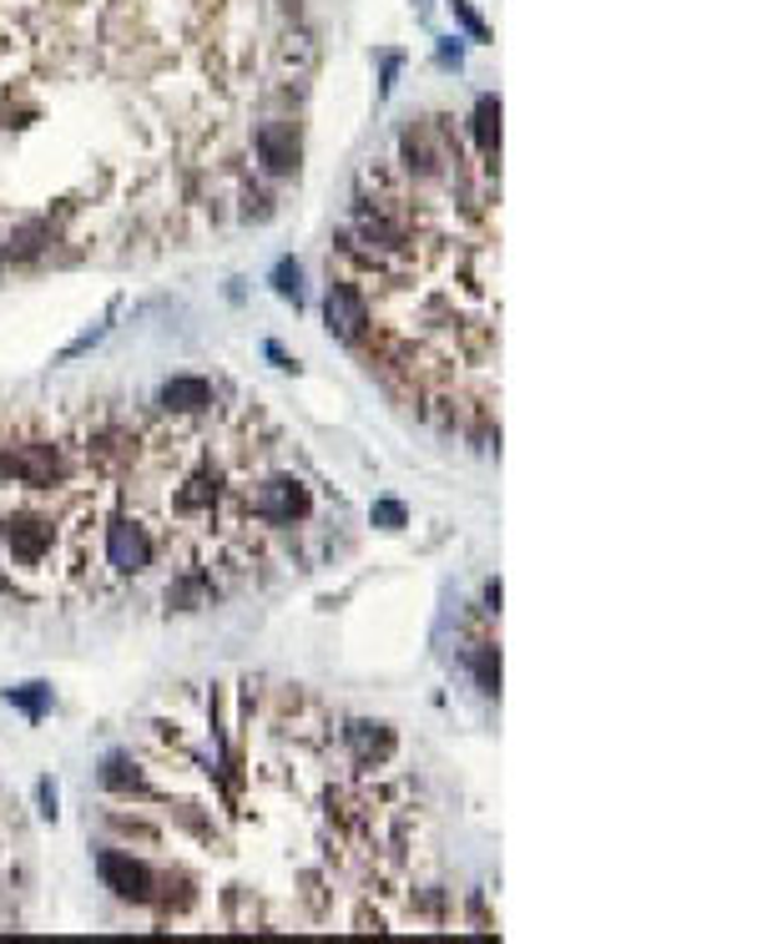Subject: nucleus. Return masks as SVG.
Here are the masks:
<instances>
[{"instance_id":"obj_1","label":"nucleus","mask_w":757,"mask_h":944,"mask_svg":"<svg viewBox=\"0 0 757 944\" xmlns=\"http://www.w3.org/2000/svg\"><path fill=\"white\" fill-rule=\"evenodd\" d=\"M96 874H102V884L117 894V899H131V905H147L152 889H158L152 869L137 864L131 853H102V859H96Z\"/></svg>"},{"instance_id":"obj_2","label":"nucleus","mask_w":757,"mask_h":944,"mask_svg":"<svg viewBox=\"0 0 757 944\" xmlns=\"http://www.w3.org/2000/svg\"><path fill=\"white\" fill-rule=\"evenodd\" d=\"M324 324H328V334H334V339H343V343L359 339V334H364V324H369V303L359 299V289H349V283H328V293H324Z\"/></svg>"},{"instance_id":"obj_3","label":"nucleus","mask_w":757,"mask_h":944,"mask_svg":"<svg viewBox=\"0 0 757 944\" xmlns=\"http://www.w3.org/2000/svg\"><path fill=\"white\" fill-rule=\"evenodd\" d=\"M106 561L117 566V571H127V576L147 571V566H152V540H147L142 525L137 521H112V531H106Z\"/></svg>"},{"instance_id":"obj_4","label":"nucleus","mask_w":757,"mask_h":944,"mask_svg":"<svg viewBox=\"0 0 757 944\" xmlns=\"http://www.w3.org/2000/svg\"><path fill=\"white\" fill-rule=\"evenodd\" d=\"M253 505H258L263 521L288 525V521H303L314 500H308V490H303L299 480H268V486L258 490V500H253Z\"/></svg>"},{"instance_id":"obj_5","label":"nucleus","mask_w":757,"mask_h":944,"mask_svg":"<svg viewBox=\"0 0 757 944\" xmlns=\"http://www.w3.org/2000/svg\"><path fill=\"white\" fill-rule=\"evenodd\" d=\"M258 158L268 172H293L299 167V131L288 127V121H263L258 127Z\"/></svg>"},{"instance_id":"obj_6","label":"nucleus","mask_w":757,"mask_h":944,"mask_svg":"<svg viewBox=\"0 0 757 944\" xmlns=\"http://www.w3.org/2000/svg\"><path fill=\"white\" fill-rule=\"evenodd\" d=\"M0 540H5L21 561H40L46 540H51V525L31 521V515H11V521H0Z\"/></svg>"},{"instance_id":"obj_7","label":"nucleus","mask_w":757,"mask_h":944,"mask_svg":"<svg viewBox=\"0 0 757 944\" xmlns=\"http://www.w3.org/2000/svg\"><path fill=\"white\" fill-rule=\"evenodd\" d=\"M162 409H177V415H197V409L212 405V384L197 380V374H177V380L162 384Z\"/></svg>"},{"instance_id":"obj_8","label":"nucleus","mask_w":757,"mask_h":944,"mask_svg":"<svg viewBox=\"0 0 757 944\" xmlns=\"http://www.w3.org/2000/svg\"><path fill=\"white\" fill-rule=\"evenodd\" d=\"M470 131H475V142H480V152H485V158H496V152H500V96H490V92H485L480 102H475Z\"/></svg>"},{"instance_id":"obj_9","label":"nucleus","mask_w":757,"mask_h":944,"mask_svg":"<svg viewBox=\"0 0 757 944\" xmlns=\"http://www.w3.org/2000/svg\"><path fill=\"white\" fill-rule=\"evenodd\" d=\"M349 743L359 748V758H364V762H369V758L378 762V758H389V753H394V733L384 727V722H353V727H349Z\"/></svg>"},{"instance_id":"obj_10","label":"nucleus","mask_w":757,"mask_h":944,"mask_svg":"<svg viewBox=\"0 0 757 944\" xmlns=\"http://www.w3.org/2000/svg\"><path fill=\"white\" fill-rule=\"evenodd\" d=\"M5 702H11V708H21L26 718H46V708H51V687H46V683L5 687Z\"/></svg>"},{"instance_id":"obj_11","label":"nucleus","mask_w":757,"mask_h":944,"mask_svg":"<svg viewBox=\"0 0 757 944\" xmlns=\"http://www.w3.org/2000/svg\"><path fill=\"white\" fill-rule=\"evenodd\" d=\"M470 672H475V683H480L485 697L500 692V652H496V646H475V652H470Z\"/></svg>"},{"instance_id":"obj_12","label":"nucleus","mask_w":757,"mask_h":944,"mask_svg":"<svg viewBox=\"0 0 757 944\" xmlns=\"http://www.w3.org/2000/svg\"><path fill=\"white\" fill-rule=\"evenodd\" d=\"M268 283H273V293H278L283 303H293V308L303 303V268H299L293 258L273 263V278H268Z\"/></svg>"},{"instance_id":"obj_13","label":"nucleus","mask_w":757,"mask_h":944,"mask_svg":"<svg viewBox=\"0 0 757 944\" xmlns=\"http://www.w3.org/2000/svg\"><path fill=\"white\" fill-rule=\"evenodd\" d=\"M102 783L127 793V788H142V773H137V762H131L127 753H112V758L102 762Z\"/></svg>"},{"instance_id":"obj_14","label":"nucleus","mask_w":757,"mask_h":944,"mask_svg":"<svg viewBox=\"0 0 757 944\" xmlns=\"http://www.w3.org/2000/svg\"><path fill=\"white\" fill-rule=\"evenodd\" d=\"M450 11H455V21H459V26L470 31V40H490V31H485L480 11H475L470 0H450Z\"/></svg>"},{"instance_id":"obj_15","label":"nucleus","mask_w":757,"mask_h":944,"mask_svg":"<svg viewBox=\"0 0 757 944\" xmlns=\"http://www.w3.org/2000/svg\"><path fill=\"white\" fill-rule=\"evenodd\" d=\"M374 525H384V531H399V525H405V505H399V500H378V505H374Z\"/></svg>"},{"instance_id":"obj_16","label":"nucleus","mask_w":757,"mask_h":944,"mask_svg":"<svg viewBox=\"0 0 757 944\" xmlns=\"http://www.w3.org/2000/svg\"><path fill=\"white\" fill-rule=\"evenodd\" d=\"M36 793H40V814H46V818H56V783H51V778H40V788H36Z\"/></svg>"},{"instance_id":"obj_17","label":"nucleus","mask_w":757,"mask_h":944,"mask_svg":"<svg viewBox=\"0 0 757 944\" xmlns=\"http://www.w3.org/2000/svg\"><path fill=\"white\" fill-rule=\"evenodd\" d=\"M263 354L273 359V364H278V369H293V359H288V354H283V349H278V343H263Z\"/></svg>"},{"instance_id":"obj_18","label":"nucleus","mask_w":757,"mask_h":944,"mask_svg":"<svg viewBox=\"0 0 757 944\" xmlns=\"http://www.w3.org/2000/svg\"><path fill=\"white\" fill-rule=\"evenodd\" d=\"M485 602H490V611H500V581H490V586H485Z\"/></svg>"},{"instance_id":"obj_19","label":"nucleus","mask_w":757,"mask_h":944,"mask_svg":"<svg viewBox=\"0 0 757 944\" xmlns=\"http://www.w3.org/2000/svg\"><path fill=\"white\" fill-rule=\"evenodd\" d=\"M5 586H11V581H5V571H0V591H5Z\"/></svg>"}]
</instances>
